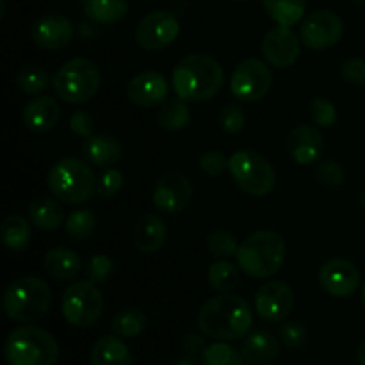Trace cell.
<instances>
[{
	"label": "cell",
	"mask_w": 365,
	"mask_h": 365,
	"mask_svg": "<svg viewBox=\"0 0 365 365\" xmlns=\"http://www.w3.org/2000/svg\"><path fill=\"white\" fill-rule=\"evenodd\" d=\"M82 153H84L86 160H89L95 166L109 168L121 159L123 150H121L120 141L116 138L98 134L86 139L84 145H82Z\"/></svg>",
	"instance_id": "24"
},
{
	"label": "cell",
	"mask_w": 365,
	"mask_h": 365,
	"mask_svg": "<svg viewBox=\"0 0 365 365\" xmlns=\"http://www.w3.org/2000/svg\"><path fill=\"white\" fill-rule=\"evenodd\" d=\"M245 123L246 118L241 106H237V103H228V106L223 107V110L220 114V125L227 134H239L245 128Z\"/></svg>",
	"instance_id": "42"
},
{
	"label": "cell",
	"mask_w": 365,
	"mask_h": 365,
	"mask_svg": "<svg viewBox=\"0 0 365 365\" xmlns=\"http://www.w3.org/2000/svg\"><path fill=\"white\" fill-rule=\"evenodd\" d=\"M70 130L78 138H91L93 130H95V120L88 110H75L70 118Z\"/></svg>",
	"instance_id": "45"
},
{
	"label": "cell",
	"mask_w": 365,
	"mask_h": 365,
	"mask_svg": "<svg viewBox=\"0 0 365 365\" xmlns=\"http://www.w3.org/2000/svg\"><path fill=\"white\" fill-rule=\"evenodd\" d=\"M29 220L43 232H53L64 223V209L57 198L39 196L29 205Z\"/></svg>",
	"instance_id": "26"
},
{
	"label": "cell",
	"mask_w": 365,
	"mask_h": 365,
	"mask_svg": "<svg viewBox=\"0 0 365 365\" xmlns=\"http://www.w3.org/2000/svg\"><path fill=\"white\" fill-rule=\"evenodd\" d=\"M362 305H364V309H365V284H364V289H362Z\"/></svg>",
	"instance_id": "50"
},
{
	"label": "cell",
	"mask_w": 365,
	"mask_h": 365,
	"mask_svg": "<svg viewBox=\"0 0 365 365\" xmlns=\"http://www.w3.org/2000/svg\"><path fill=\"white\" fill-rule=\"evenodd\" d=\"M259 365H273V364H259Z\"/></svg>",
	"instance_id": "53"
},
{
	"label": "cell",
	"mask_w": 365,
	"mask_h": 365,
	"mask_svg": "<svg viewBox=\"0 0 365 365\" xmlns=\"http://www.w3.org/2000/svg\"><path fill=\"white\" fill-rule=\"evenodd\" d=\"M32 39L43 50H63L73 39V25L63 14H43L32 25Z\"/></svg>",
	"instance_id": "18"
},
{
	"label": "cell",
	"mask_w": 365,
	"mask_h": 365,
	"mask_svg": "<svg viewBox=\"0 0 365 365\" xmlns=\"http://www.w3.org/2000/svg\"><path fill=\"white\" fill-rule=\"evenodd\" d=\"M237 266L252 278H269L280 271L287 257L285 239L274 230H259L237 250Z\"/></svg>",
	"instance_id": "3"
},
{
	"label": "cell",
	"mask_w": 365,
	"mask_h": 365,
	"mask_svg": "<svg viewBox=\"0 0 365 365\" xmlns=\"http://www.w3.org/2000/svg\"><path fill=\"white\" fill-rule=\"evenodd\" d=\"M192 198V185L182 171L170 170L157 180L153 205L164 214H178L187 209Z\"/></svg>",
	"instance_id": "14"
},
{
	"label": "cell",
	"mask_w": 365,
	"mask_h": 365,
	"mask_svg": "<svg viewBox=\"0 0 365 365\" xmlns=\"http://www.w3.org/2000/svg\"><path fill=\"white\" fill-rule=\"evenodd\" d=\"M134 245L143 253H157L168 239V227L157 214H145L134 227Z\"/></svg>",
	"instance_id": "22"
},
{
	"label": "cell",
	"mask_w": 365,
	"mask_h": 365,
	"mask_svg": "<svg viewBox=\"0 0 365 365\" xmlns=\"http://www.w3.org/2000/svg\"><path fill=\"white\" fill-rule=\"evenodd\" d=\"M16 84L25 95L38 96L48 88L50 77L43 68L34 66V64H29V66H24L16 73Z\"/></svg>",
	"instance_id": "34"
},
{
	"label": "cell",
	"mask_w": 365,
	"mask_h": 365,
	"mask_svg": "<svg viewBox=\"0 0 365 365\" xmlns=\"http://www.w3.org/2000/svg\"><path fill=\"white\" fill-rule=\"evenodd\" d=\"M89 362L91 365H132V355L121 337L103 335L93 344Z\"/></svg>",
	"instance_id": "25"
},
{
	"label": "cell",
	"mask_w": 365,
	"mask_h": 365,
	"mask_svg": "<svg viewBox=\"0 0 365 365\" xmlns=\"http://www.w3.org/2000/svg\"><path fill=\"white\" fill-rule=\"evenodd\" d=\"M146 328V316L141 309L128 307L121 309L110 321V330L121 339H134L143 334Z\"/></svg>",
	"instance_id": "31"
},
{
	"label": "cell",
	"mask_w": 365,
	"mask_h": 365,
	"mask_svg": "<svg viewBox=\"0 0 365 365\" xmlns=\"http://www.w3.org/2000/svg\"><path fill=\"white\" fill-rule=\"evenodd\" d=\"M278 335H280L282 344L289 349H302L309 342V331L298 321H284L280 324Z\"/></svg>",
	"instance_id": "39"
},
{
	"label": "cell",
	"mask_w": 365,
	"mask_h": 365,
	"mask_svg": "<svg viewBox=\"0 0 365 365\" xmlns=\"http://www.w3.org/2000/svg\"><path fill=\"white\" fill-rule=\"evenodd\" d=\"M319 284L323 291L334 298H349L359 291L360 273L349 260L330 259L321 266Z\"/></svg>",
	"instance_id": "16"
},
{
	"label": "cell",
	"mask_w": 365,
	"mask_h": 365,
	"mask_svg": "<svg viewBox=\"0 0 365 365\" xmlns=\"http://www.w3.org/2000/svg\"><path fill=\"white\" fill-rule=\"evenodd\" d=\"M64 228H66V234L70 235L73 241H88L93 234H95L96 228V216L93 210L89 209H77L66 217L64 221Z\"/></svg>",
	"instance_id": "33"
},
{
	"label": "cell",
	"mask_w": 365,
	"mask_h": 365,
	"mask_svg": "<svg viewBox=\"0 0 365 365\" xmlns=\"http://www.w3.org/2000/svg\"><path fill=\"white\" fill-rule=\"evenodd\" d=\"M100 82L102 75L98 66L86 57H75L64 63L52 78L56 95L63 102L73 106H81L95 98L100 89Z\"/></svg>",
	"instance_id": "7"
},
{
	"label": "cell",
	"mask_w": 365,
	"mask_h": 365,
	"mask_svg": "<svg viewBox=\"0 0 365 365\" xmlns=\"http://www.w3.org/2000/svg\"><path fill=\"white\" fill-rule=\"evenodd\" d=\"M123 187V175L120 170L109 166L96 177V196L102 200H113Z\"/></svg>",
	"instance_id": "38"
},
{
	"label": "cell",
	"mask_w": 365,
	"mask_h": 365,
	"mask_svg": "<svg viewBox=\"0 0 365 365\" xmlns=\"http://www.w3.org/2000/svg\"><path fill=\"white\" fill-rule=\"evenodd\" d=\"M205 339H203L202 334H196V331H191L184 337V353L189 356H195V359H202L203 351H205Z\"/></svg>",
	"instance_id": "46"
},
{
	"label": "cell",
	"mask_w": 365,
	"mask_h": 365,
	"mask_svg": "<svg viewBox=\"0 0 365 365\" xmlns=\"http://www.w3.org/2000/svg\"><path fill=\"white\" fill-rule=\"evenodd\" d=\"M344 36V21L334 11L319 9L302 20L299 38L310 50H327Z\"/></svg>",
	"instance_id": "12"
},
{
	"label": "cell",
	"mask_w": 365,
	"mask_h": 365,
	"mask_svg": "<svg viewBox=\"0 0 365 365\" xmlns=\"http://www.w3.org/2000/svg\"><path fill=\"white\" fill-rule=\"evenodd\" d=\"M128 13V0H84V14L98 25L120 24Z\"/></svg>",
	"instance_id": "27"
},
{
	"label": "cell",
	"mask_w": 365,
	"mask_h": 365,
	"mask_svg": "<svg viewBox=\"0 0 365 365\" xmlns=\"http://www.w3.org/2000/svg\"><path fill=\"white\" fill-rule=\"evenodd\" d=\"M202 365H245V356L234 346L217 341L207 346L202 355Z\"/></svg>",
	"instance_id": "35"
},
{
	"label": "cell",
	"mask_w": 365,
	"mask_h": 365,
	"mask_svg": "<svg viewBox=\"0 0 365 365\" xmlns=\"http://www.w3.org/2000/svg\"><path fill=\"white\" fill-rule=\"evenodd\" d=\"M310 116L317 127H334L335 121H337V109L328 98L316 96L310 102Z\"/></svg>",
	"instance_id": "40"
},
{
	"label": "cell",
	"mask_w": 365,
	"mask_h": 365,
	"mask_svg": "<svg viewBox=\"0 0 365 365\" xmlns=\"http://www.w3.org/2000/svg\"><path fill=\"white\" fill-rule=\"evenodd\" d=\"M200 170L209 177H221L228 170V159L221 150H209L198 160Z\"/></svg>",
	"instance_id": "43"
},
{
	"label": "cell",
	"mask_w": 365,
	"mask_h": 365,
	"mask_svg": "<svg viewBox=\"0 0 365 365\" xmlns=\"http://www.w3.org/2000/svg\"><path fill=\"white\" fill-rule=\"evenodd\" d=\"M253 307L257 316L267 323H284L294 309V292L282 280L266 282L255 292Z\"/></svg>",
	"instance_id": "13"
},
{
	"label": "cell",
	"mask_w": 365,
	"mask_h": 365,
	"mask_svg": "<svg viewBox=\"0 0 365 365\" xmlns=\"http://www.w3.org/2000/svg\"><path fill=\"white\" fill-rule=\"evenodd\" d=\"M7 365H56L59 344L50 331L32 324L14 328L4 342Z\"/></svg>",
	"instance_id": "5"
},
{
	"label": "cell",
	"mask_w": 365,
	"mask_h": 365,
	"mask_svg": "<svg viewBox=\"0 0 365 365\" xmlns=\"http://www.w3.org/2000/svg\"><path fill=\"white\" fill-rule=\"evenodd\" d=\"M285 146L291 159L299 166H310L317 163L327 150L323 134L312 125H298L292 128L291 134L287 135Z\"/></svg>",
	"instance_id": "19"
},
{
	"label": "cell",
	"mask_w": 365,
	"mask_h": 365,
	"mask_svg": "<svg viewBox=\"0 0 365 365\" xmlns=\"http://www.w3.org/2000/svg\"><path fill=\"white\" fill-rule=\"evenodd\" d=\"M360 205H362V209L365 210V191L362 192V196H360Z\"/></svg>",
	"instance_id": "49"
},
{
	"label": "cell",
	"mask_w": 365,
	"mask_h": 365,
	"mask_svg": "<svg viewBox=\"0 0 365 365\" xmlns=\"http://www.w3.org/2000/svg\"><path fill=\"white\" fill-rule=\"evenodd\" d=\"M207 278L210 289L216 292H232L241 282V267L232 264L228 259H220L209 267Z\"/></svg>",
	"instance_id": "32"
},
{
	"label": "cell",
	"mask_w": 365,
	"mask_h": 365,
	"mask_svg": "<svg viewBox=\"0 0 365 365\" xmlns=\"http://www.w3.org/2000/svg\"><path fill=\"white\" fill-rule=\"evenodd\" d=\"M351 2H355V4H360V6H364V4H365V0H351Z\"/></svg>",
	"instance_id": "51"
},
{
	"label": "cell",
	"mask_w": 365,
	"mask_h": 365,
	"mask_svg": "<svg viewBox=\"0 0 365 365\" xmlns=\"http://www.w3.org/2000/svg\"><path fill=\"white\" fill-rule=\"evenodd\" d=\"M175 365H200L198 364V359H195V356H182V359H178L177 362H175Z\"/></svg>",
	"instance_id": "47"
},
{
	"label": "cell",
	"mask_w": 365,
	"mask_h": 365,
	"mask_svg": "<svg viewBox=\"0 0 365 365\" xmlns=\"http://www.w3.org/2000/svg\"><path fill=\"white\" fill-rule=\"evenodd\" d=\"M170 82L163 73L155 70H146L130 78L127 86V98L135 107L152 109L168 100Z\"/></svg>",
	"instance_id": "17"
},
{
	"label": "cell",
	"mask_w": 365,
	"mask_h": 365,
	"mask_svg": "<svg viewBox=\"0 0 365 365\" xmlns=\"http://www.w3.org/2000/svg\"><path fill=\"white\" fill-rule=\"evenodd\" d=\"M61 118V107L53 96H34L24 107V123L34 134L52 130Z\"/></svg>",
	"instance_id": "20"
},
{
	"label": "cell",
	"mask_w": 365,
	"mask_h": 365,
	"mask_svg": "<svg viewBox=\"0 0 365 365\" xmlns=\"http://www.w3.org/2000/svg\"><path fill=\"white\" fill-rule=\"evenodd\" d=\"M180 32V21L171 11H152L139 20L135 41L146 52H157L170 46Z\"/></svg>",
	"instance_id": "11"
},
{
	"label": "cell",
	"mask_w": 365,
	"mask_h": 365,
	"mask_svg": "<svg viewBox=\"0 0 365 365\" xmlns=\"http://www.w3.org/2000/svg\"><path fill=\"white\" fill-rule=\"evenodd\" d=\"M63 316L71 327L91 328L103 312V296L93 282H73L68 285L61 302Z\"/></svg>",
	"instance_id": "9"
},
{
	"label": "cell",
	"mask_w": 365,
	"mask_h": 365,
	"mask_svg": "<svg viewBox=\"0 0 365 365\" xmlns=\"http://www.w3.org/2000/svg\"><path fill=\"white\" fill-rule=\"evenodd\" d=\"M307 4V0H262L267 16L284 27H292L305 18Z\"/></svg>",
	"instance_id": "29"
},
{
	"label": "cell",
	"mask_w": 365,
	"mask_h": 365,
	"mask_svg": "<svg viewBox=\"0 0 365 365\" xmlns=\"http://www.w3.org/2000/svg\"><path fill=\"white\" fill-rule=\"evenodd\" d=\"M299 53H302L299 38L291 27L278 25L264 36L262 56L273 68H278V70L291 68L298 61Z\"/></svg>",
	"instance_id": "15"
},
{
	"label": "cell",
	"mask_w": 365,
	"mask_h": 365,
	"mask_svg": "<svg viewBox=\"0 0 365 365\" xmlns=\"http://www.w3.org/2000/svg\"><path fill=\"white\" fill-rule=\"evenodd\" d=\"M316 178L327 187H341L346 180L344 170L335 160H324L316 168Z\"/></svg>",
	"instance_id": "41"
},
{
	"label": "cell",
	"mask_w": 365,
	"mask_h": 365,
	"mask_svg": "<svg viewBox=\"0 0 365 365\" xmlns=\"http://www.w3.org/2000/svg\"><path fill=\"white\" fill-rule=\"evenodd\" d=\"M48 189L59 202L82 205L96 196V177L91 166L77 157L61 159L50 168Z\"/></svg>",
	"instance_id": "6"
},
{
	"label": "cell",
	"mask_w": 365,
	"mask_h": 365,
	"mask_svg": "<svg viewBox=\"0 0 365 365\" xmlns=\"http://www.w3.org/2000/svg\"><path fill=\"white\" fill-rule=\"evenodd\" d=\"M43 267L46 273L57 280H73L78 273L82 271V260L73 250L64 248V246H57V248H50L43 257Z\"/></svg>",
	"instance_id": "23"
},
{
	"label": "cell",
	"mask_w": 365,
	"mask_h": 365,
	"mask_svg": "<svg viewBox=\"0 0 365 365\" xmlns=\"http://www.w3.org/2000/svg\"><path fill=\"white\" fill-rule=\"evenodd\" d=\"M239 246L241 245L237 242V237L228 230H214L207 237V250L216 259H230L237 255Z\"/></svg>",
	"instance_id": "36"
},
{
	"label": "cell",
	"mask_w": 365,
	"mask_h": 365,
	"mask_svg": "<svg viewBox=\"0 0 365 365\" xmlns=\"http://www.w3.org/2000/svg\"><path fill=\"white\" fill-rule=\"evenodd\" d=\"M0 239L11 252H24L31 242V225L20 214H9L0 225Z\"/></svg>",
	"instance_id": "28"
},
{
	"label": "cell",
	"mask_w": 365,
	"mask_h": 365,
	"mask_svg": "<svg viewBox=\"0 0 365 365\" xmlns=\"http://www.w3.org/2000/svg\"><path fill=\"white\" fill-rule=\"evenodd\" d=\"M2 307L6 316L14 323L34 324L48 314L52 307V291L41 278H18L4 291Z\"/></svg>",
	"instance_id": "4"
},
{
	"label": "cell",
	"mask_w": 365,
	"mask_h": 365,
	"mask_svg": "<svg viewBox=\"0 0 365 365\" xmlns=\"http://www.w3.org/2000/svg\"><path fill=\"white\" fill-rule=\"evenodd\" d=\"M356 360H359L360 365H365V341L356 349Z\"/></svg>",
	"instance_id": "48"
},
{
	"label": "cell",
	"mask_w": 365,
	"mask_h": 365,
	"mask_svg": "<svg viewBox=\"0 0 365 365\" xmlns=\"http://www.w3.org/2000/svg\"><path fill=\"white\" fill-rule=\"evenodd\" d=\"M223 82V66L209 53L184 56L171 73L175 95L185 102H209L221 91Z\"/></svg>",
	"instance_id": "2"
},
{
	"label": "cell",
	"mask_w": 365,
	"mask_h": 365,
	"mask_svg": "<svg viewBox=\"0 0 365 365\" xmlns=\"http://www.w3.org/2000/svg\"><path fill=\"white\" fill-rule=\"evenodd\" d=\"M114 273V262L110 260V257L103 255V253H95L93 257H89L88 262H86V277L89 282L96 285L107 284L110 280Z\"/></svg>",
	"instance_id": "37"
},
{
	"label": "cell",
	"mask_w": 365,
	"mask_h": 365,
	"mask_svg": "<svg viewBox=\"0 0 365 365\" xmlns=\"http://www.w3.org/2000/svg\"><path fill=\"white\" fill-rule=\"evenodd\" d=\"M273 73L264 61L248 57L234 68L230 77V93L241 102H259L269 93Z\"/></svg>",
	"instance_id": "10"
},
{
	"label": "cell",
	"mask_w": 365,
	"mask_h": 365,
	"mask_svg": "<svg viewBox=\"0 0 365 365\" xmlns=\"http://www.w3.org/2000/svg\"><path fill=\"white\" fill-rule=\"evenodd\" d=\"M253 327V309L245 298L220 292L203 303L198 312V328L214 341H239Z\"/></svg>",
	"instance_id": "1"
},
{
	"label": "cell",
	"mask_w": 365,
	"mask_h": 365,
	"mask_svg": "<svg viewBox=\"0 0 365 365\" xmlns=\"http://www.w3.org/2000/svg\"><path fill=\"white\" fill-rule=\"evenodd\" d=\"M241 353L250 365L271 364L280 356V341L269 330H257L245 339Z\"/></svg>",
	"instance_id": "21"
},
{
	"label": "cell",
	"mask_w": 365,
	"mask_h": 365,
	"mask_svg": "<svg viewBox=\"0 0 365 365\" xmlns=\"http://www.w3.org/2000/svg\"><path fill=\"white\" fill-rule=\"evenodd\" d=\"M341 75L348 84L364 86L365 84V61L360 57L346 59L341 66Z\"/></svg>",
	"instance_id": "44"
},
{
	"label": "cell",
	"mask_w": 365,
	"mask_h": 365,
	"mask_svg": "<svg viewBox=\"0 0 365 365\" xmlns=\"http://www.w3.org/2000/svg\"><path fill=\"white\" fill-rule=\"evenodd\" d=\"M228 171L235 185L248 196L262 198L273 191L277 184L274 168L262 153L242 148L232 153L228 159Z\"/></svg>",
	"instance_id": "8"
},
{
	"label": "cell",
	"mask_w": 365,
	"mask_h": 365,
	"mask_svg": "<svg viewBox=\"0 0 365 365\" xmlns=\"http://www.w3.org/2000/svg\"><path fill=\"white\" fill-rule=\"evenodd\" d=\"M157 123L168 132L184 130L191 123V109H189L187 102L178 96L166 100L157 113Z\"/></svg>",
	"instance_id": "30"
},
{
	"label": "cell",
	"mask_w": 365,
	"mask_h": 365,
	"mask_svg": "<svg viewBox=\"0 0 365 365\" xmlns=\"http://www.w3.org/2000/svg\"><path fill=\"white\" fill-rule=\"evenodd\" d=\"M234 2H246V0H234Z\"/></svg>",
	"instance_id": "52"
}]
</instances>
